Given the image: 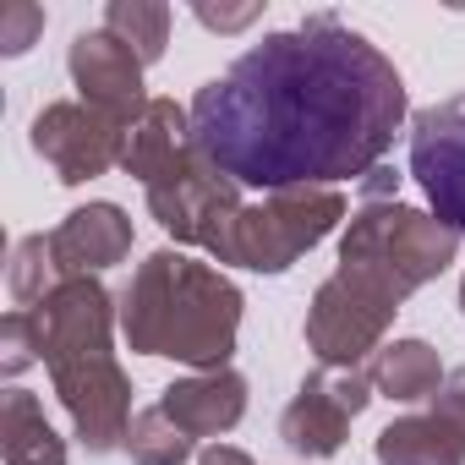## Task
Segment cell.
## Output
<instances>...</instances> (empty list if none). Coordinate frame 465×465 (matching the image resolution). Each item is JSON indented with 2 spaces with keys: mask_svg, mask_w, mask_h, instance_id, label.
I'll return each instance as SVG.
<instances>
[{
  "mask_svg": "<svg viewBox=\"0 0 465 465\" xmlns=\"http://www.w3.org/2000/svg\"><path fill=\"white\" fill-rule=\"evenodd\" d=\"M400 126L405 77L334 12L269 34L192 99L197 153L236 186L263 192L367 181Z\"/></svg>",
  "mask_w": 465,
  "mask_h": 465,
  "instance_id": "obj_1",
  "label": "cell"
},
{
  "mask_svg": "<svg viewBox=\"0 0 465 465\" xmlns=\"http://www.w3.org/2000/svg\"><path fill=\"white\" fill-rule=\"evenodd\" d=\"M34 329H39V361L50 367L55 394H61L83 449L110 454L115 443H126L132 383H126L115 345H110L115 307H110L104 285L99 280H61L34 307Z\"/></svg>",
  "mask_w": 465,
  "mask_h": 465,
  "instance_id": "obj_2",
  "label": "cell"
},
{
  "mask_svg": "<svg viewBox=\"0 0 465 465\" xmlns=\"http://www.w3.org/2000/svg\"><path fill=\"white\" fill-rule=\"evenodd\" d=\"M121 334L143 356L219 372L230 367V351H236V334H242V291L219 269L175 247H159L153 258L137 263L121 296Z\"/></svg>",
  "mask_w": 465,
  "mask_h": 465,
  "instance_id": "obj_3",
  "label": "cell"
},
{
  "mask_svg": "<svg viewBox=\"0 0 465 465\" xmlns=\"http://www.w3.org/2000/svg\"><path fill=\"white\" fill-rule=\"evenodd\" d=\"M460 258V236L427 208L411 203H361L340 236V263L361 269L367 280H378L389 296H411L427 280H438L449 263Z\"/></svg>",
  "mask_w": 465,
  "mask_h": 465,
  "instance_id": "obj_4",
  "label": "cell"
},
{
  "mask_svg": "<svg viewBox=\"0 0 465 465\" xmlns=\"http://www.w3.org/2000/svg\"><path fill=\"white\" fill-rule=\"evenodd\" d=\"M345 219L340 186H291L269 192L263 203H247L230 224V242L219 263H236L252 274H285L296 258H307L323 236H334V224Z\"/></svg>",
  "mask_w": 465,
  "mask_h": 465,
  "instance_id": "obj_5",
  "label": "cell"
},
{
  "mask_svg": "<svg viewBox=\"0 0 465 465\" xmlns=\"http://www.w3.org/2000/svg\"><path fill=\"white\" fill-rule=\"evenodd\" d=\"M394 312L400 296H389L361 269L340 263L307 307V351L318 356V367H367V356L383 351Z\"/></svg>",
  "mask_w": 465,
  "mask_h": 465,
  "instance_id": "obj_6",
  "label": "cell"
},
{
  "mask_svg": "<svg viewBox=\"0 0 465 465\" xmlns=\"http://www.w3.org/2000/svg\"><path fill=\"white\" fill-rule=\"evenodd\" d=\"M143 197H148V213L170 230L175 242L203 247L208 258L224 252L230 224H236V213L247 208V203H242V186L230 181V175H219V170L197 153V143H192L186 159H175L164 175H153V181L143 186Z\"/></svg>",
  "mask_w": 465,
  "mask_h": 465,
  "instance_id": "obj_7",
  "label": "cell"
},
{
  "mask_svg": "<svg viewBox=\"0 0 465 465\" xmlns=\"http://www.w3.org/2000/svg\"><path fill=\"white\" fill-rule=\"evenodd\" d=\"M372 372L367 367H318L296 400L285 405L280 416V438L291 454H307V460H329L345 449V432L351 421L372 405Z\"/></svg>",
  "mask_w": 465,
  "mask_h": 465,
  "instance_id": "obj_8",
  "label": "cell"
},
{
  "mask_svg": "<svg viewBox=\"0 0 465 465\" xmlns=\"http://www.w3.org/2000/svg\"><path fill=\"white\" fill-rule=\"evenodd\" d=\"M126 132H132V126L110 121L104 110H94V104H83V99H61V104H45V110L34 115L28 143H34V153L55 170V181L83 186V181H94V175H104L110 164L126 159Z\"/></svg>",
  "mask_w": 465,
  "mask_h": 465,
  "instance_id": "obj_9",
  "label": "cell"
},
{
  "mask_svg": "<svg viewBox=\"0 0 465 465\" xmlns=\"http://www.w3.org/2000/svg\"><path fill=\"white\" fill-rule=\"evenodd\" d=\"M411 175L421 181L432 213L465 242V94L416 110V121H411Z\"/></svg>",
  "mask_w": 465,
  "mask_h": 465,
  "instance_id": "obj_10",
  "label": "cell"
},
{
  "mask_svg": "<svg viewBox=\"0 0 465 465\" xmlns=\"http://www.w3.org/2000/svg\"><path fill=\"white\" fill-rule=\"evenodd\" d=\"M66 72H72V88L83 94V104L104 110L110 121L121 126H137L143 110H148V94H143V61L137 50H126L110 28H88L72 39V55H66Z\"/></svg>",
  "mask_w": 465,
  "mask_h": 465,
  "instance_id": "obj_11",
  "label": "cell"
},
{
  "mask_svg": "<svg viewBox=\"0 0 465 465\" xmlns=\"http://www.w3.org/2000/svg\"><path fill=\"white\" fill-rule=\"evenodd\" d=\"M126 252H132V219L115 203L72 208L50 230V263H55L61 280H94V274L115 269Z\"/></svg>",
  "mask_w": 465,
  "mask_h": 465,
  "instance_id": "obj_12",
  "label": "cell"
},
{
  "mask_svg": "<svg viewBox=\"0 0 465 465\" xmlns=\"http://www.w3.org/2000/svg\"><path fill=\"white\" fill-rule=\"evenodd\" d=\"M159 411L197 443V438H219V432H230L242 416H247V378L242 372H230V367H219V372H192V378H181V383H170L164 394H159Z\"/></svg>",
  "mask_w": 465,
  "mask_h": 465,
  "instance_id": "obj_13",
  "label": "cell"
},
{
  "mask_svg": "<svg viewBox=\"0 0 465 465\" xmlns=\"http://www.w3.org/2000/svg\"><path fill=\"white\" fill-rule=\"evenodd\" d=\"M186 153H192V110H181L175 99H148L143 121L126 132V159H121V170L148 186L153 175H164V170H170L175 159H186Z\"/></svg>",
  "mask_w": 465,
  "mask_h": 465,
  "instance_id": "obj_14",
  "label": "cell"
},
{
  "mask_svg": "<svg viewBox=\"0 0 465 465\" xmlns=\"http://www.w3.org/2000/svg\"><path fill=\"white\" fill-rule=\"evenodd\" d=\"M372 454L378 465H465V432L443 411H416V416L389 421Z\"/></svg>",
  "mask_w": 465,
  "mask_h": 465,
  "instance_id": "obj_15",
  "label": "cell"
},
{
  "mask_svg": "<svg viewBox=\"0 0 465 465\" xmlns=\"http://www.w3.org/2000/svg\"><path fill=\"white\" fill-rule=\"evenodd\" d=\"M367 372H372V389L389 394V400H400V405L432 400L443 389V378H449L443 361H438V351L427 340H394V345H383L367 361Z\"/></svg>",
  "mask_w": 465,
  "mask_h": 465,
  "instance_id": "obj_16",
  "label": "cell"
},
{
  "mask_svg": "<svg viewBox=\"0 0 465 465\" xmlns=\"http://www.w3.org/2000/svg\"><path fill=\"white\" fill-rule=\"evenodd\" d=\"M0 454L6 465H66V443L45 421V405L28 389H6L0 400Z\"/></svg>",
  "mask_w": 465,
  "mask_h": 465,
  "instance_id": "obj_17",
  "label": "cell"
},
{
  "mask_svg": "<svg viewBox=\"0 0 465 465\" xmlns=\"http://www.w3.org/2000/svg\"><path fill=\"white\" fill-rule=\"evenodd\" d=\"M170 6H153V0H110L104 6V28L126 45V50H137V61L143 66H153L159 55H164V45H170Z\"/></svg>",
  "mask_w": 465,
  "mask_h": 465,
  "instance_id": "obj_18",
  "label": "cell"
},
{
  "mask_svg": "<svg viewBox=\"0 0 465 465\" xmlns=\"http://www.w3.org/2000/svg\"><path fill=\"white\" fill-rule=\"evenodd\" d=\"M55 285H61V274H55V263H50V236H23V242L12 247V269H6L12 307L34 312Z\"/></svg>",
  "mask_w": 465,
  "mask_h": 465,
  "instance_id": "obj_19",
  "label": "cell"
},
{
  "mask_svg": "<svg viewBox=\"0 0 465 465\" xmlns=\"http://www.w3.org/2000/svg\"><path fill=\"white\" fill-rule=\"evenodd\" d=\"M126 454H132V465H181V460L192 454V438H186L159 405H148V411H137L132 427H126Z\"/></svg>",
  "mask_w": 465,
  "mask_h": 465,
  "instance_id": "obj_20",
  "label": "cell"
},
{
  "mask_svg": "<svg viewBox=\"0 0 465 465\" xmlns=\"http://www.w3.org/2000/svg\"><path fill=\"white\" fill-rule=\"evenodd\" d=\"M34 361H39V329H34V312L12 307L6 323H0V372L17 378V372H28Z\"/></svg>",
  "mask_w": 465,
  "mask_h": 465,
  "instance_id": "obj_21",
  "label": "cell"
},
{
  "mask_svg": "<svg viewBox=\"0 0 465 465\" xmlns=\"http://www.w3.org/2000/svg\"><path fill=\"white\" fill-rule=\"evenodd\" d=\"M39 34H45V6H34V0L0 6V55H28Z\"/></svg>",
  "mask_w": 465,
  "mask_h": 465,
  "instance_id": "obj_22",
  "label": "cell"
},
{
  "mask_svg": "<svg viewBox=\"0 0 465 465\" xmlns=\"http://www.w3.org/2000/svg\"><path fill=\"white\" fill-rule=\"evenodd\" d=\"M263 17V6H197V23L213 34H242Z\"/></svg>",
  "mask_w": 465,
  "mask_h": 465,
  "instance_id": "obj_23",
  "label": "cell"
},
{
  "mask_svg": "<svg viewBox=\"0 0 465 465\" xmlns=\"http://www.w3.org/2000/svg\"><path fill=\"white\" fill-rule=\"evenodd\" d=\"M432 400H438L432 411H443V416H449V421H454V427L465 432V367H454V372L443 378V389H438Z\"/></svg>",
  "mask_w": 465,
  "mask_h": 465,
  "instance_id": "obj_24",
  "label": "cell"
},
{
  "mask_svg": "<svg viewBox=\"0 0 465 465\" xmlns=\"http://www.w3.org/2000/svg\"><path fill=\"white\" fill-rule=\"evenodd\" d=\"M197 465H252V454L230 449V443H213V449H203V454H197Z\"/></svg>",
  "mask_w": 465,
  "mask_h": 465,
  "instance_id": "obj_25",
  "label": "cell"
},
{
  "mask_svg": "<svg viewBox=\"0 0 465 465\" xmlns=\"http://www.w3.org/2000/svg\"><path fill=\"white\" fill-rule=\"evenodd\" d=\"M460 312H465V280H460Z\"/></svg>",
  "mask_w": 465,
  "mask_h": 465,
  "instance_id": "obj_26",
  "label": "cell"
}]
</instances>
